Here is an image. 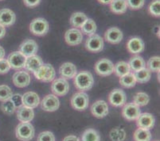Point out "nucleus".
Wrapping results in <instances>:
<instances>
[{
  "label": "nucleus",
  "instance_id": "obj_28",
  "mask_svg": "<svg viewBox=\"0 0 160 141\" xmlns=\"http://www.w3.org/2000/svg\"><path fill=\"white\" fill-rule=\"evenodd\" d=\"M134 76L136 78V82L145 83L151 79V72L147 68L134 72Z\"/></svg>",
  "mask_w": 160,
  "mask_h": 141
},
{
  "label": "nucleus",
  "instance_id": "obj_44",
  "mask_svg": "<svg viewBox=\"0 0 160 141\" xmlns=\"http://www.w3.org/2000/svg\"><path fill=\"white\" fill-rule=\"evenodd\" d=\"M42 0H23L25 6L30 8H33L40 4Z\"/></svg>",
  "mask_w": 160,
  "mask_h": 141
},
{
  "label": "nucleus",
  "instance_id": "obj_23",
  "mask_svg": "<svg viewBox=\"0 0 160 141\" xmlns=\"http://www.w3.org/2000/svg\"><path fill=\"white\" fill-rule=\"evenodd\" d=\"M43 65L42 59L39 56L37 55H33V56H30V57L27 58L26 60V64H25V68L27 71L34 73V72L38 69L40 67Z\"/></svg>",
  "mask_w": 160,
  "mask_h": 141
},
{
  "label": "nucleus",
  "instance_id": "obj_27",
  "mask_svg": "<svg viewBox=\"0 0 160 141\" xmlns=\"http://www.w3.org/2000/svg\"><path fill=\"white\" fill-rule=\"evenodd\" d=\"M131 71L130 67H129L128 63L125 61H120L114 65V72L116 76L122 77L126 74L129 73Z\"/></svg>",
  "mask_w": 160,
  "mask_h": 141
},
{
  "label": "nucleus",
  "instance_id": "obj_41",
  "mask_svg": "<svg viewBox=\"0 0 160 141\" xmlns=\"http://www.w3.org/2000/svg\"><path fill=\"white\" fill-rule=\"evenodd\" d=\"M37 141H55V136L51 132L46 131L38 135Z\"/></svg>",
  "mask_w": 160,
  "mask_h": 141
},
{
  "label": "nucleus",
  "instance_id": "obj_39",
  "mask_svg": "<svg viewBox=\"0 0 160 141\" xmlns=\"http://www.w3.org/2000/svg\"><path fill=\"white\" fill-rule=\"evenodd\" d=\"M46 64V74H45V77L43 78L42 82H50L54 80L55 75H56V72L53 68V67L49 63H45Z\"/></svg>",
  "mask_w": 160,
  "mask_h": 141
},
{
  "label": "nucleus",
  "instance_id": "obj_48",
  "mask_svg": "<svg viewBox=\"0 0 160 141\" xmlns=\"http://www.w3.org/2000/svg\"><path fill=\"white\" fill-rule=\"evenodd\" d=\"M100 3L103 4V5H108V4H110V2L112 1V0H97Z\"/></svg>",
  "mask_w": 160,
  "mask_h": 141
},
{
  "label": "nucleus",
  "instance_id": "obj_21",
  "mask_svg": "<svg viewBox=\"0 0 160 141\" xmlns=\"http://www.w3.org/2000/svg\"><path fill=\"white\" fill-rule=\"evenodd\" d=\"M16 114H17V118L18 119V120L22 123L31 121L34 117V112L33 109L25 106L23 105L17 109Z\"/></svg>",
  "mask_w": 160,
  "mask_h": 141
},
{
  "label": "nucleus",
  "instance_id": "obj_33",
  "mask_svg": "<svg viewBox=\"0 0 160 141\" xmlns=\"http://www.w3.org/2000/svg\"><path fill=\"white\" fill-rule=\"evenodd\" d=\"M150 101V98L148 94L144 92H139L136 94L133 97V103L138 106L139 107L145 106L148 104Z\"/></svg>",
  "mask_w": 160,
  "mask_h": 141
},
{
  "label": "nucleus",
  "instance_id": "obj_25",
  "mask_svg": "<svg viewBox=\"0 0 160 141\" xmlns=\"http://www.w3.org/2000/svg\"><path fill=\"white\" fill-rule=\"evenodd\" d=\"M87 19H88V17L84 13L75 12L71 15L69 18V23L73 28L79 29L83 26Z\"/></svg>",
  "mask_w": 160,
  "mask_h": 141
},
{
  "label": "nucleus",
  "instance_id": "obj_6",
  "mask_svg": "<svg viewBox=\"0 0 160 141\" xmlns=\"http://www.w3.org/2000/svg\"><path fill=\"white\" fill-rule=\"evenodd\" d=\"M94 69H95L96 72L100 76H108L113 73L114 64L110 59H101L96 63Z\"/></svg>",
  "mask_w": 160,
  "mask_h": 141
},
{
  "label": "nucleus",
  "instance_id": "obj_30",
  "mask_svg": "<svg viewBox=\"0 0 160 141\" xmlns=\"http://www.w3.org/2000/svg\"><path fill=\"white\" fill-rule=\"evenodd\" d=\"M119 82H120V85L124 88H132L136 84V78L134 76V74L132 72H129L123 76L120 77Z\"/></svg>",
  "mask_w": 160,
  "mask_h": 141
},
{
  "label": "nucleus",
  "instance_id": "obj_16",
  "mask_svg": "<svg viewBox=\"0 0 160 141\" xmlns=\"http://www.w3.org/2000/svg\"><path fill=\"white\" fill-rule=\"evenodd\" d=\"M136 120L138 127L143 129H148V130L152 129L155 123V119L154 116L148 113H140V115Z\"/></svg>",
  "mask_w": 160,
  "mask_h": 141
},
{
  "label": "nucleus",
  "instance_id": "obj_7",
  "mask_svg": "<svg viewBox=\"0 0 160 141\" xmlns=\"http://www.w3.org/2000/svg\"><path fill=\"white\" fill-rule=\"evenodd\" d=\"M51 91L56 96H65L69 91V84L66 79L58 78L54 79L51 84Z\"/></svg>",
  "mask_w": 160,
  "mask_h": 141
},
{
  "label": "nucleus",
  "instance_id": "obj_34",
  "mask_svg": "<svg viewBox=\"0 0 160 141\" xmlns=\"http://www.w3.org/2000/svg\"><path fill=\"white\" fill-rule=\"evenodd\" d=\"M109 136L112 141H123L126 138V133L123 129L116 128L110 132Z\"/></svg>",
  "mask_w": 160,
  "mask_h": 141
},
{
  "label": "nucleus",
  "instance_id": "obj_22",
  "mask_svg": "<svg viewBox=\"0 0 160 141\" xmlns=\"http://www.w3.org/2000/svg\"><path fill=\"white\" fill-rule=\"evenodd\" d=\"M40 104V98L37 93L33 91L25 93L22 95V105L29 108H36Z\"/></svg>",
  "mask_w": 160,
  "mask_h": 141
},
{
  "label": "nucleus",
  "instance_id": "obj_29",
  "mask_svg": "<svg viewBox=\"0 0 160 141\" xmlns=\"http://www.w3.org/2000/svg\"><path fill=\"white\" fill-rule=\"evenodd\" d=\"M81 33L87 36H91L94 34L97 31V24L95 21L91 18H88L85 21V22L83 24V26L81 27Z\"/></svg>",
  "mask_w": 160,
  "mask_h": 141
},
{
  "label": "nucleus",
  "instance_id": "obj_1",
  "mask_svg": "<svg viewBox=\"0 0 160 141\" xmlns=\"http://www.w3.org/2000/svg\"><path fill=\"white\" fill-rule=\"evenodd\" d=\"M73 82L77 89L84 92V91H89L92 88L94 78L91 72L82 71L75 75L73 78Z\"/></svg>",
  "mask_w": 160,
  "mask_h": 141
},
{
  "label": "nucleus",
  "instance_id": "obj_3",
  "mask_svg": "<svg viewBox=\"0 0 160 141\" xmlns=\"http://www.w3.org/2000/svg\"><path fill=\"white\" fill-rule=\"evenodd\" d=\"M49 30V22L45 18L38 17L33 19L30 24V31L35 36L42 37L47 34Z\"/></svg>",
  "mask_w": 160,
  "mask_h": 141
},
{
  "label": "nucleus",
  "instance_id": "obj_9",
  "mask_svg": "<svg viewBox=\"0 0 160 141\" xmlns=\"http://www.w3.org/2000/svg\"><path fill=\"white\" fill-rule=\"evenodd\" d=\"M40 103L42 109L46 112H54L60 106L59 99L54 94H48L45 96Z\"/></svg>",
  "mask_w": 160,
  "mask_h": 141
},
{
  "label": "nucleus",
  "instance_id": "obj_10",
  "mask_svg": "<svg viewBox=\"0 0 160 141\" xmlns=\"http://www.w3.org/2000/svg\"><path fill=\"white\" fill-rule=\"evenodd\" d=\"M140 109L136 104L132 103H127L123 105L122 109V115L126 120H136L140 115Z\"/></svg>",
  "mask_w": 160,
  "mask_h": 141
},
{
  "label": "nucleus",
  "instance_id": "obj_2",
  "mask_svg": "<svg viewBox=\"0 0 160 141\" xmlns=\"http://www.w3.org/2000/svg\"><path fill=\"white\" fill-rule=\"evenodd\" d=\"M15 135L17 139L21 141H30L34 136V129L30 122H21L16 127Z\"/></svg>",
  "mask_w": 160,
  "mask_h": 141
},
{
  "label": "nucleus",
  "instance_id": "obj_35",
  "mask_svg": "<svg viewBox=\"0 0 160 141\" xmlns=\"http://www.w3.org/2000/svg\"><path fill=\"white\" fill-rule=\"evenodd\" d=\"M159 56H153V57L150 58L149 60L148 61V63H147L148 68H147L151 72H159Z\"/></svg>",
  "mask_w": 160,
  "mask_h": 141
},
{
  "label": "nucleus",
  "instance_id": "obj_43",
  "mask_svg": "<svg viewBox=\"0 0 160 141\" xmlns=\"http://www.w3.org/2000/svg\"><path fill=\"white\" fill-rule=\"evenodd\" d=\"M11 100L13 101L14 105L15 106L16 109L22 106V96L19 94H13L12 97L11 98Z\"/></svg>",
  "mask_w": 160,
  "mask_h": 141
},
{
  "label": "nucleus",
  "instance_id": "obj_37",
  "mask_svg": "<svg viewBox=\"0 0 160 141\" xmlns=\"http://www.w3.org/2000/svg\"><path fill=\"white\" fill-rule=\"evenodd\" d=\"M1 110L7 115H11L15 112L16 107L13 101L11 99H9L5 101H2V105H1Z\"/></svg>",
  "mask_w": 160,
  "mask_h": 141
},
{
  "label": "nucleus",
  "instance_id": "obj_42",
  "mask_svg": "<svg viewBox=\"0 0 160 141\" xmlns=\"http://www.w3.org/2000/svg\"><path fill=\"white\" fill-rule=\"evenodd\" d=\"M10 70H11V66H10L7 59H0V74L1 75L7 74V72H9Z\"/></svg>",
  "mask_w": 160,
  "mask_h": 141
},
{
  "label": "nucleus",
  "instance_id": "obj_45",
  "mask_svg": "<svg viewBox=\"0 0 160 141\" xmlns=\"http://www.w3.org/2000/svg\"><path fill=\"white\" fill-rule=\"evenodd\" d=\"M63 141H81V139L78 137V136H73V135H70L64 138Z\"/></svg>",
  "mask_w": 160,
  "mask_h": 141
},
{
  "label": "nucleus",
  "instance_id": "obj_18",
  "mask_svg": "<svg viewBox=\"0 0 160 141\" xmlns=\"http://www.w3.org/2000/svg\"><path fill=\"white\" fill-rule=\"evenodd\" d=\"M16 15L11 9L3 8L0 10V25L4 27H9L14 24Z\"/></svg>",
  "mask_w": 160,
  "mask_h": 141
},
{
  "label": "nucleus",
  "instance_id": "obj_40",
  "mask_svg": "<svg viewBox=\"0 0 160 141\" xmlns=\"http://www.w3.org/2000/svg\"><path fill=\"white\" fill-rule=\"evenodd\" d=\"M126 2H127L128 8L136 11L144 6L145 0H126Z\"/></svg>",
  "mask_w": 160,
  "mask_h": 141
},
{
  "label": "nucleus",
  "instance_id": "obj_17",
  "mask_svg": "<svg viewBox=\"0 0 160 141\" xmlns=\"http://www.w3.org/2000/svg\"><path fill=\"white\" fill-rule=\"evenodd\" d=\"M123 35L121 30L117 27H111L104 33L106 41L112 45H117L123 40Z\"/></svg>",
  "mask_w": 160,
  "mask_h": 141
},
{
  "label": "nucleus",
  "instance_id": "obj_49",
  "mask_svg": "<svg viewBox=\"0 0 160 141\" xmlns=\"http://www.w3.org/2000/svg\"><path fill=\"white\" fill-rule=\"evenodd\" d=\"M155 141H158V140H155Z\"/></svg>",
  "mask_w": 160,
  "mask_h": 141
},
{
  "label": "nucleus",
  "instance_id": "obj_12",
  "mask_svg": "<svg viewBox=\"0 0 160 141\" xmlns=\"http://www.w3.org/2000/svg\"><path fill=\"white\" fill-rule=\"evenodd\" d=\"M65 40L71 46L79 45L83 40V33L78 29H69L65 32Z\"/></svg>",
  "mask_w": 160,
  "mask_h": 141
},
{
  "label": "nucleus",
  "instance_id": "obj_32",
  "mask_svg": "<svg viewBox=\"0 0 160 141\" xmlns=\"http://www.w3.org/2000/svg\"><path fill=\"white\" fill-rule=\"evenodd\" d=\"M81 141H100V136L97 130L88 129L83 133Z\"/></svg>",
  "mask_w": 160,
  "mask_h": 141
},
{
  "label": "nucleus",
  "instance_id": "obj_20",
  "mask_svg": "<svg viewBox=\"0 0 160 141\" xmlns=\"http://www.w3.org/2000/svg\"><path fill=\"white\" fill-rule=\"evenodd\" d=\"M59 74L61 77L65 79H71V78H73L75 75L78 74V69L73 63L67 62L60 67Z\"/></svg>",
  "mask_w": 160,
  "mask_h": 141
},
{
  "label": "nucleus",
  "instance_id": "obj_19",
  "mask_svg": "<svg viewBox=\"0 0 160 141\" xmlns=\"http://www.w3.org/2000/svg\"><path fill=\"white\" fill-rule=\"evenodd\" d=\"M145 45L139 37H132L127 43V49L132 54H139L144 51Z\"/></svg>",
  "mask_w": 160,
  "mask_h": 141
},
{
  "label": "nucleus",
  "instance_id": "obj_8",
  "mask_svg": "<svg viewBox=\"0 0 160 141\" xmlns=\"http://www.w3.org/2000/svg\"><path fill=\"white\" fill-rule=\"evenodd\" d=\"M26 60H27V57L18 51L11 52L7 57V61L11 66V68L14 70H20L24 68Z\"/></svg>",
  "mask_w": 160,
  "mask_h": 141
},
{
  "label": "nucleus",
  "instance_id": "obj_5",
  "mask_svg": "<svg viewBox=\"0 0 160 141\" xmlns=\"http://www.w3.org/2000/svg\"><path fill=\"white\" fill-rule=\"evenodd\" d=\"M104 40L97 33L88 36L85 41V48L91 52H101L104 49Z\"/></svg>",
  "mask_w": 160,
  "mask_h": 141
},
{
  "label": "nucleus",
  "instance_id": "obj_15",
  "mask_svg": "<svg viewBox=\"0 0 160 141\" xmlns=\"http://www.w3.org/2000/svg\"><path fill=\"white\" fill-rule=\"evenodd\" d=\"M30 80H31L30 75H29L28 72L25 71L16 72L12 77L13 83L18 88H23L29 86L30 83Z\"/></svg>",
  "mask_w": 160,
  "mask_h": 141
},
{
  "label": "nucleus",
  "instance_id": "obj_13",
  "mask_svg": "<svg viewBox=\"0 0 160 141\" xmlns=\"http://www.w3.org/2000/svg\"><path fill=\"white\" fill-rule=\"evenodd\" d=\"M38 50V46L37 42L32 39H27L24 40L21 44L19 48V52L27 58L36 55Z\"/></svg>",
  "mask_w": 160,
  "mask_h": 141
},
{
  "label": "nucleus",
  "instance_id": "obj_4",
  "mask_svg": "<svg viewBox=\"0 0 160 141\" xmlns=\"http://www.w3.org/2000/svg\"><path fill=\"white\" fill-rule=\"evenodd\" d=\"M89 98L86 93L78 92L74 94L71 98V105L72 107L78 111H84L88 107Z\"/></svg>",
  "mask_w": 160,
  "mask_h": 141
},
{
  "label": "nucleus",
  "instance_id": "obj_36",
  "mask_svg": "<svg viewBox=\"0 0 160 141\" xmlns=\"http://www.w3.org/2000/svg\"><path fill=\"white\" fill-rule=\"evenodd\" d=\"M13 95L12 90L7 85H0V101H5L11 99Z\"/></svg>",
  "mask_w": 160,
  "mask_h": 141
},
{
  "label": "nucleus",
  "instance_id": "obj_24",
  "mask_svg": "<svg viewBox=\"0 0 160 141\" xmlns=\"http://www.w3.org/2000/svg\"><path fill=\"white\" fill-rule=\"evenodd\" d=\"M110 10L116 14H123L127 11L128 5L126 0H112L110 2Z\"/></svg>",
  "mask_w": 160,
  "mask_h": 141
},
{
  "label": "nucleus",
  "instance_id": "obj_26",
  "mask_svg": "<svg viewBox=\"0 0 160 141\" xmlns=\"http://www.w3.org/2000/svg\"><path fill=\"white\" fill-rule=\"evenodd\" d=\"M128 65L130 67V69L135 72L146 68V62L143 59V58L136 55V56H134L131 58Z\"/></svg>",
  "mask_w": 160,
  "mask_h": 141
},
{
  "label": "nucleus",
  "instance_id": "obj_31",
  "mask_svg": "<svg viewBox=\"0 0 160 141\" xmlns=\"http://www.w3.org/2000/svg\"><path fill=\"white\" fill-rule=\"evenodd\" d=\"M133 138L135 141H151V133L148 129L139 128L134 133Z\"/></svg>",
  "mask_w": 160,
  "mask_h": 141
},
{
  "label": "nucleus",
  "instance_id": "obj_14",
  "mask_svg": "<svg viewBox=\"0 0 160 141\" xmlns=\"http://www.w3.org/2000/svg\"><path fill=\"white\" fill-rule=\"evenodd\" d=\"M92 114L97 118H104L108 113V106L106 101L103 100H98L91 106Z\"/></svg>",
  "mask_w": 160,
  "mask_h": 141
},
{
  "label": "nucleus",
  "instance_id": "obj_46",
  "mask_svg": "<svg viewBox=\"0 0 160 141\" xmlns=\"http://www.w3.org/2000/svg\"><path fill=\"white\" fill-rule=\"evenodd\" d=\"M6 35V28L2 25H0V39L3 38Z\"/></svg>",
  "mask_w": 160,
  "mask_h": 141
},
{
  "label": "nucleus",
  "instance_id": "obj_50",
  "mask_svg": "<svg viewBox=\"0 0 160 141\" xmlns=\"http://www.w3.org/2000/svg\"><path fill=\"white\" fill-rule=\"evenodd\" d=\"M0 1H2V0H0Z\"/></svg>",
  "mask_w": 160,
  "mask_h": 141
},
{
  "label": "nucleus",
  "instance_id": "obj_38",
  "mask_svg": "<svg viewBox=\"0 0 160 141\" xmlns=\"http://www.w3.org/2000/svg\"><path fill=\"white\" fill-rule=\"evenodd\" d=\"M160 0H154L148 6V12L151 16L160 17Z\"/></svg>",
  "mask_w": 160,
  "mask_h": 141
},
{
  "label": "nucleus",
  "instance_id": "obj_47",
  "mask_svg": "<svg viewBox=\"0 0 160 141\" xmlns=\"http://www.w3.org/2000/svg\"><path fill=\"white\" fill-rule=\"evenodd\" d=\"M5 57V50L2 46H0V59H4Z\"/></svg>",
  "mask_w": 160,
  "mask_h": 141
},
{
  "label": "nucleus",
  "instance_id": "obj_11",
  "mask_svg": "<svg viewBox=\"0 0 160 141\" xmlns=\"http://www.w3.org/2000/svg\"><path fill=\"white\" fill-rule=\"evenodd\" d=\"M127 96L123 90L115 89L108 95V101L110 104L115 107L123 106L126 104Z\"/></svg>",
  "mask_w": 160,
  "mask_h": 141
}]
</instances>
